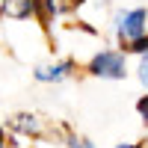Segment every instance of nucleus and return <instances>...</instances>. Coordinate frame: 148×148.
<instances>
[{
  "label": "nucleus",
  "instance_id": "obj_1",
  "mask_svg": "<svg viewBox=\"0 0 148 148\" xmlns=\"http://www.w3.org/2000/svg\"><path fill=\"white\" fill-rule=\"evenodd\" d=\"M86 71L101 80H121L127 74V56H125V51H98L89 59Z\"/></svg>",
  "mask_w": 148,
  "mask_h": 148
},
{
  "label": "nucleus",
  "instance_id": "obj_8",
  "mask_svg": "<svg viewBox=\"0 0 148 148\" xmlns=\"http://www.w3.org/2000/svg\"><path fill=\"white\" fill-rule=\"evenodd\" d=\"M68 148H95L89 139H83V136H77V133H71L68 136Z\"/></svg>",
  "mask_w": 148,
  "mask_h": 148
},
{
  "label": "nucleus",
  "instance_id": "obj_4",
  "mask_svg": "<svg viewBox=\"0 0 148 148\" xmlns=\"http://www.w3.org/2000/svg\"><path fill=\"white\" fill-rule=\"evenodd\" d=\"M0 15L24 21V18L36 15V0H0Z\"/></svg>",
  "mask_w": 148,
  "mask_h": 148
},
{
  "label": "nucleus",
  "instance_id": "obj_7",
  "mask_svg": "<svg viewBox=\"0 0 148 148\" xmlns=\"http://www.w3.org/2000/svg\"><path fill=\"white\" fill-rule=\"evenodd\" d=\"M121 45H125V53H145V51H148V33L133 36V39L121 42Z\"/></svg>",
  "mask_w": 148,
  "mask_h": 148
},
{
  "label": "nucleus",
  "instance_id": "obj_11",
  "mask_svg": "<svg viewBox=\"0 0 148 148\" xmlns=\"http://www.w3.org/2000/svg\"><path fill=\"white\" fill-rule=\"evenodd\" d=\"M0 148H6V130L0 127Z\"/></svg>",
  "mask_w": 148,
  "mask_h": 148
},
{
  "label": "nucleus",
  "instance_id": "obj_10",
  "mask_svg": "<svg viewBox=\"0 0 148 148\" xmlns=\"http://www.w3.org/2000/svg\"><path fill=\"white\" fill-rule=\"evenodd\" d=\"M136 113H139V119L148 125V95H142L139 101H136Z\"/></svg>",
  "mask_w": 148,
  "mask_h": 148
},
{
  "label": "nucleus",
  "instance_id": "obj_6",
  "mask_svg": "<svg viewBox=\"0 0 148 148\" xmlns=\"http://www.w3.org/2000/svg\"><path fill=\"white\" fill-rule=\"evenodd\" d=\"M12 127L18 133H27V136H42V121L36 119L33 113H18L12 116Z\"/></svg>",
  "mask_w": 148,
  "mask_h": 148
},
{
  "label": "nucleus",
  "instance_id": "obj_3",
  "mask_svg": "<svg viewBox=\"0 0 148 148\" xmlns=\"http://www.w3.org/2000/svg\"><path fill=\"white\" fill-rule=\"evenodd\" d=\"M39 83H59V80H68L74 74V62L71 59H62V62H53V65H39L33 71Z\"/></svg>",
  "mask_w": 148,
  "mask_h": 148
},
{
  "label": "nucleus",
  "instance_id": "obj_2",
  "mask_svg": "<svg viewBox=\"0 0 148 148\" xmlns=\"http://www.w3.org/2000/svg\"><path fill=\"white\" fill-rule=\"evenodd\" d=\"M116 33H119L121 42L148 33V9L139 6V9H125V12H119V15H116Z\"/></svg>",
  "mask_w": 148,
  "mask_h": 148
},
{
  "label": "nucleus",
  "instance_id": "obj_12",
  "mask_svg": "<svg viewBox=\"0 0 148 148\" xmlns=\"http://www.w3.org/2000/svg\"><path fill=\"white\" fill-rule=\"evenodd\" d=\"M116 148H142V145H136V142H130V145H116Z\"/></svg>",
  "mask_w": 148,
  "mask_h": 148
},
{
  "label": "nucleus",
  "instance_id": "obj_5",
  "mask_svg": "<svg viewBox=\"0 0 148 148\" xmlns=\"http://www.w3.org/2000/svg\"><path fill=\"white\" fill-rule=\"evenodd\" d=\"M86 0H36V12H42V18H56L68 9L83 6Z\"/></svg>",
  "mask_w": 148,
  "mask_h": 148
},
{
  "label": "nucleus",
  "instance_id": "obj_9",
  "mask_svg": "<svg viewBox=\"0 0 148 148\" xmlns=\"http://www.w3.org/2000/svg\"><path fill=\"white\" fill-rule=\"evenodd\" d=\"M142 59H139V80H142V86H148V51L145 53H139Z\"/></svg>",
  "mask_w": 148,
  "mask_h": 148
}]
</instances>
